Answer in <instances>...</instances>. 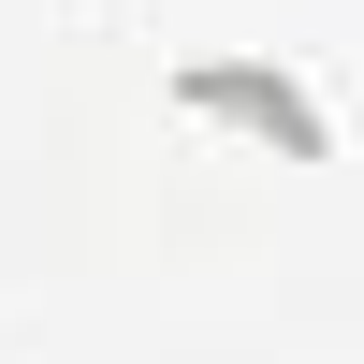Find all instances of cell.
I'll return each mask as SVG.
<instances>
[{
  "label": "cell",
  "mask_w": 364,
  "mask_h": 364,
  "mask_svg": "<svg viewBox=\"0 0 364 364\" xmlns=\"http://www.w3.org/2000/svg\"><path fill=\"white\" fill-rule=\"evenodd\" d=\"M175 102L190 117H248V132H277V146H336V117H321V87L306 73H262V58H190V73H175Z\"/></svg>",
  "instance_id": "obj_1"
}]
</instances>
